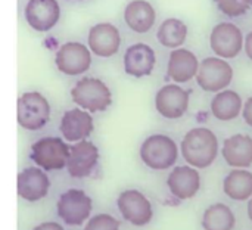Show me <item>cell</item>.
I'll return each instance as SVG.
<instances>
[{
    "label": "cell",
    "mask_w": 252,
    "mask_h": 230,
    "mask_svg": "<svg viewBox=\"0 0 252 230\" xmlns=\"http://www.w3.org/2000/svg\"><path fill=\"white\" fill-rule=\"evenodd\" d=\"M219 152V140L216 134L204 127L192 129L182 142V154L189 165L207 168L211 165Z\"/></svg>",
    "instance_id": "obj_1"
},
{
    "label": "cell",
    "mask_w": 252,
    "mask_h": 230,
    "mask_svg": "<svg viewBox=\"0 0 252 230\" xmlns=\"http://www.w3.org/2000/svg\"><path fill=\"white\" fill-rule=\"evenodd\" d=\"M71 98L81 109H87L90 112L105 111L112 102V95L108 86L103 81L92 77L77 81L71 90Z\"/></svg>",
    "instance_id": "obj_2"
},
{
    "label": "cell",
    "mask_w": 252,
    "mask_h": 230,
    "mask_svg": "<svg viewBox=\"0 0 252 230\" xmlns=\"http://www.w3.org/2000/svg\"><path fill=\"white\" fill-rule=\"evenodd\" d=\"M18 124L25 130H40L50 118V105L38 92H27L19 96L16 103Z\"/></svg>",
    "instance_id": "obj_3"
},
{
    "label": "cell",
    "mask_w": 252,
    "mask_h": 230,
    "mask_svg": "<svg viewBox=\"0 0 252 230\" xmlns=\"http://www.w3.org/2000/svg\"><path fill=\"white\" fill-rule=\"evenodd\" d=\"M179 149L176 142L165 134L149 136L140 146L142 161L152 170H165L176 164Z\"/></svg>",
    "instance_id": "obj_4"
},
{
    "label": "cell",
    "mask_w": 252,
    "mask_h": 230,
    "mask_svg": "<svg viewBox=\"0 0 252 230\" xmlns=\"http://www.w3.org/2000/svg\"><path fill=\"white\" fill-rule=\"evenodd\" d=\"M69 151L59 137H43L31 146V160L43 170H62L68 164Z\"/></svg>",
    "instance_id": "obj_5"
},
{
    "label": "cell",
    "mask_w": 252,
    "mask_h": 230,
    "mask_svg": "<svg viewBox=\"0 0 252 230\" xmlns=\"http://www.w3.org/2000/svg\"><path fill=\"white\" fill-rule=\"evenodd\" d=\"M233 78V68L223 58H205L196 74L199 87L205 92H221Z\"/></svg>",
    "instance_id": "obj_6"
},
{
    "label": "cell",
    "mask_w": 252,
    "mask_h": 230,
    "mask_svg": "<svg viewBox=\"0 0 252 230\" xmlns=\"http://www.w3.org/2000/svg\"><path fill=\"white\" fill-rule=\"evenodd\" d=\"M56 68L65 75L84 74L92 65V50L78 41L62 44L55 55Z\"/></svg>",
    "instance_id": "obj_7"
},
{
    "label": "cell",
    "mask_w": 252,
    "mask_h": 230,
    "mask_svg": "<svg viewBox=\"0 0 252 230\" xmlns=\"http://www.w3.org/2000/svg\"><path fill=\"white\" fill-rule=\"evenodd\" d=\"M244 43L245 38L242 31L232 22H221L216 25L210 35V46L213 52L223 59L236 58L241 53Z\"/></svg>",
    "instance_id": "obj_8"
},
{
    "label": "cell",
    "mask_w": 252,
    "mask_h": 230,
    "mask_svg": "<svg viewBox=\"0 0 252 230\" xmlns=\"http://www.w3.org/2000/svg\"><path fill=\"white\" fill-rule=\"evenodd\" d=\"M56 210L63 223L68 226H80L92 213V199L83 191L69 189L61 195Z\"/></svg>",
    "instance_id": "obj_9"
},
{
    "label": "cell",
    "mask_w": 252,
    "mask_h": 230,
    "mask_svg": "<svg viewBox=\"0 0 252 230\" xmlns=\"http://www.w3.org/2000/svg\"><path fill=\"white\" fill-rule=\"evenodd\" d=\"M117 205L121 216L134 226H145L152 220V205L139 191H124L118 197Z\"/></svg>",
    "instance_id": "obj_10"
},
{
    "label": "cell",
    "mask_w": 252,
    "mask_h": 230,
    "mask_svg": "<svg viewBox=\"0 0 252 230\" xmlns=\"http://www.w3.org/2000/svg\"><path fill=\"white\" fill-rule=\"evenodd\" d=\"M61 18V6L56 0H28L25 6L27 24L38 31H50Z\"/></svg>",
    "instance_id": "obj_11"
},
{
    "label": "cell",
    "mask_w": 252,
    "mask_h": 230,
    "mask_svg": "<svg viewBox=\"0 0 252 230\" xmlns=\"http://www.w3.org/2000/svg\"><path fill=\"white\" fill-rule=\"evenodd\" d=\"M155 106L164 118L177 120L189 108V93L177 84H165L155 96Z\"/></svg>",
    "instance_id": "obj_12"
},
{
    "label": "cell",
    "mask_w": 252,
    "mask_h": 230,
    "mask_svg": "<svg viewBox=\"0 0 252 230\" xmlns=\"http://www.w3.org/2000/svg\"><path fill=\"white\" fill-rule=\"evenodd\" d=\"M89 49L100 58L114 56L121 44V35L115 25L109 22H100L89 31Z\"/></svg>",
    "instance_id": "obj_13"
},
{
    "label": "cell",
    "mask_w": 252,
    "mask_h": 230,
    "mask_svg": "<svg viewBox=\"0 0 252 230\" xmlns=\"http://www.w3.org/2000/svg\"><path fill=\"white\" fill-rule=\"evenodd\" d=\"M99 160V149L94 146L92 142H77L75 145L71 146L69 151V158H68V173L71 177L75 179H83L87 177L93 168L96 167Z\"/></svg>",
    "instance_id": "obj_14"
},
{
    "label": "cell",
    "mask_w": 252,
    "mask_h": 230,
    "mask_svg": "<svg viewBox=\"0 0 252 230\" xmlns=\"http://www.w3.org/2000/svg\"><path fill=\"white\" fill-rule=\"evenodd\" d=\"M49 188L50 180L47 174L37 167H28L18 174V195L28 202H35L44 198Z\"/></svg>",
    "instance_id": "obj_15"
},
{
    "label": "cell",
    "mask_w": 252,
    "mask_h": 230,
    "mask_svg": "<svg viewBox=\"0 0 252 230\" xmlns=\"http://www.w3.org/2000/svg\"><path fill=\"white\" fill-rule=\"evenodd\" d=\"M157 64L155 52L145 43L130 46L124 53V69L128 75L140 78L149 75Z\"/></svg>",
    "instance_id": "obj_16"
},
{
    "label": "cell",
    "mask_w": 252,
    "mask_h": 230,
    "mask_svg": "<svg viewBox=\"0 0 252 230\" xmlns=\"http://www.w3.org/2000/svg\"><path fill=\"white\" fill-rule=\"evenodd\" d=\"M93 131V118L80 108L69 109L61 120V133L68 142H81Z\"/></svg>",
    "instance_id": "obj_17"
},
{
    "label": "cell",
    "mask_w": 252,
    "mask_h": 230,
    "mask_svg": "<svg viewBox=\"0 0 252 230\" xmlns=\"http://www.w3.org/2000/svg\"><path fill=\"white\" fill-rule=\"evenodd\" d=\"M199 61L193 52L188 49H174L168 59L167 75L174 83H186L196 77L199 71Z\"/></svg>",
    "instance_id": "obj_18"
},
{
    "label": "cell",
    "mask_w": 252,
    "mask_h": 230,
    "mask_svg": "<svg viewBox=\"0 0 252 230\" xmlns=\"http://www.w3.org/2000/svg\"><path fill=\"white\" fill-rule=\"evenodd\" d=\"M167 185L174 197L179 199H189L195 197L201 188V177L195 168L176 167L168 176Z\"/></svg>",
    "instance_id": "obj_19"
},
{
    "label": "cell",
    "mask_w": 252,
    "mask_h": 230,
    "mask_svg": "<svg viewBox=\"0 0 252 230\" xmlns=\"http://www.w3.org/2000/svg\"><path fill=\"white\" fill-rule=\"evenodd\" d=\"M224 161L230 167L245 168L252 164V137L247 134H235L224 140Z\"/></svg>",
    "instance_id": "obj_20"
},
{
    "label": "cell",
    "mask_w": 252,
    "mask_h": 230,
    "mask_svg": "<svg viewBox=\"0 0 252 230\" xmlns=\"http://www.w3.org/2000/svg\"><path fill=\"white\" fill-rule=\"evenodd\" d=\"M157 12L146 0H133L124 9V21L134 33H148L155 24Z\"/></svg>",
    "instance_id": "obj_21"
},
{
    "label": "cell",
    "mask_w": 252,
    "mask_h": 230,
    "mask_svg": "<svg viewBox=\"0 0 252 230\" xmlns=\"http://www.w3.org/2000/svg\"><path fill=\"white\" fill-rule=\"evenodd\" d=\"M242 111V99L233 90L219 92L211 102V112L220 121L235 120Z\"/></svg>",
    "instance_id": "obj_22"
},
{
    "label": "cell",
    "mask_w": 252,
    "mask_h": 230,
    "mask_svg": "<svg viewBox=\"0 0 252 230\" xmlns=\"http://www.w3.org/2000/svg\"><path fill=\"white\" fill-rule=\"evenodd\" d=\"M224 194L235 201H247L252 195V173L235 170L227 174L223 183Z\"/></svg>",
    "instance_id": "obj_23"
},
{
    "label": "cell",
    "mask_w": 252,
    "mask_h": 230,
    "mask_svg": "<svg viewBox=\"0 0 252 230\" xmlns=\"http://www.w3.org/2000/svg\"><path fill=\"white\" fill-rule=\"evenodd\" d=\"M188 37V27L183 21L177 18H168L165 19L157 33L158 41L170 49H179Z\"/></svg>",
    "instance_id": "obj_24"
},
{
    "label": "cell",
    "mask_w": 252,
    "mask_h": 230,
    "mask_svg": "<svg viewBox=\"0 0 252 230\" xmlns=\"http://www.w3.org/2000/svg\"><path fill=\"white\" fill-rule=\"evenodd\" d=\"M235 226V216L224 204H214L205 210L202 217V228L205 230H232Z\"/></svg>",
    "instance_id": "obj_25"
},
{
    "label": "cell",
    "mask_w": 252,
    "mask_h": 230,
    "mask_svg": "<svg viewBox=\"0 0 252 230\" xmlns=\"http://www.w3.org/2000/svg\"><path fill=\"white\" fill-rule=\"evenodd\" d=\"M219 9L230 18H238L247 13V10L251 7L248 0H216Z\"/></svg>",
    "instance_id": "obj_26"
},
{
    "label": "cell",
    "mask_w": 252,
    "mask_h": 230,
    "mask_svg": "<svg viewBox=\"0 0 252 230\" xmlns=\"http://www.w3.org/2000/svg\"><path fill=\"white\" fill-rule=\"evenodd\" d=\"M84 230H120V223L109 214H97L90 219Z\"/></svg>",
    "instance_id": "obj_27"
},
{
    "label": "cell",
    "mask_w": 252,
    "mask_h": 230,
    "mask_svg": "<svg viewBox=\"0 0 252 230\" xmlns=\"http://www.w3.org/2000/svg\"><path fill=\"white\" fill-rule=\"evenodd\" d=\"M242 115H244V120L248 126L252 127V96L245 102L244 105V111H242Z\"/></svg>",
    "instance_id": "obj_28"
},
{
    "label": "cell",
    "mask_w": 252,
    "mask_h": 230,
    "mask_svg": "<svg viewBox=\"0 0 252 230\" xmlns=\"http://www.w3.org/2000/svg\"><path fill=\"white\" fill-rule=\"evenodd\" d=\"M32 230H63V228L61 225H58V223L50 222V223H41Z\"/></svg>",
    "instance_id": "obj_29"
},
{
    "label": "cell",
    "mask_w": 252,
    "mask_h": 230,
    "mask_svg": "<svg viewBox=\"0 0 252 230\" xmlns=\"http://www.w3.org/2000/svg\"><path fill=\"white\" fill-rule=\"evenodd\" d=\"M244 49H245V53L247 56L252 61V31L248 33V35L245 37V43H244Z\"/></svg>",
    "instance_id": "obj_30"
},
{
    "label": "cell",
    "mask_w": 252,
    "mask_h": 230,
    "mask_svg": "<svg viewBox=\"0 0 252 230\" xmlns=\"http://www.w3.org/2000/svg\"><path fill=\"white\" fill-rule=\"evenodd\" d=\"M248 216H250V219H251L252 222V199L250 201V204H248Z\"/></svg>",
    "instance_id": "obj_31"
},
{
    "label": "cell",
    "mask_w": 252,
    "mask_h": 230,
    "mask_svg": "<svg viewBox=\"0 0 252 230\" xmlns=\"http://www.w3.org/2000/svg\"><path fill=\"white\" fill-rule=\"evenodd\" d=\"M250 1V4H251V7H252V0H248Z\"/></svg>",
    "instance_id": "obj_32"
},
{
    "label": "cell",
    "mask_w": 252,
    "mask_h": 230,
    "mask_svg": "<svg viewBox=\"0 0 252 230\" xmlns=\"http://www.w3.org/2000/svg\"><path fill=\"white\" fill-rule=\"evenodd\" d=\"M77 1H81V0H77Z\"/></svg>",
    "instance_id": "obj_33"
}]
</instances>
